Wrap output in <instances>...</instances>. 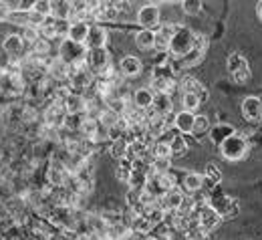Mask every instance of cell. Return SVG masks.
I'll list each match as a JSON object with an SVG mask.
<instances>
[{
    "instance_id": "6da1fadb",
    "label": "cell",
    "mask_w": 262,
    "mask_h": 240,
    "mask_svg": "<svg viewBox=\"0 0 262 240\" xmlns=\"http://www.w3.org/2000/svg\"><path fill=\"white\" fill-rule=\"evenodd\" d=\"M87 53H89V49L85 45H77L69 38H65L59 47V59L71 69L87 67Z\"/></svg>"
},
{
    "instance_id": "7a4b0ae2",
    "label": "cell",
    "mask_w": 262,
    "mask_h": 240,
    "mask_svg": "<svg viewBox=\"0 0 262 240\" xmlns=\"http://www.w3.org/2000/svg\"><path fill=\"white\" fill-rule=\"evenodd\" d=\"M194 38L196 34L192 33L188 27H180L176 34L171 36V42H169V53L184 59L186 55H190L194 51Z\"/></svg>"
},
{
    "instance_id": "3957f363",
    "label": "cell",
    "mask_w": 262,
    "mask_h": 240,
    "mask_svg": "<svg viewBox=\"0 0 262 240\" xmlns=\"http://www.w3.org/2000/svg\"><path fill=\"white\" fill-rule=\"evenodd\" d=\"M220 149H222V156L230 160V162H238V160H242L246 154H248V143H246V139L240 136H230L222 145H220Z\"/></svg>"
},
{
    "instance_id": "277c9868",
    "label": "cell",
    "mask_w": 262,
    "mask_h": 240,
    "mask_svg": "<svg viewBox=\"0 0 262 240\" xmlns=\"http://www.w3.org/2000/svg\"><path fill=\"white\" fill-rule=\"evenodd\" d=\"M87 67L95 77H103L109 69H111V57L107 53V49H95L87 53Z\"/></svg>"
},
{
    "instance_id": "5b68a950",
    "label": "cell",
    "mask_w": 262,
    "mask_h": 240,
    "mask_svg": "<svg viewBox=\"0 0 262 240\" xmlns=\"http://www.w3.org/2000/svg\"><path fill=\"white\" fill-rule=\"evenodd\" d=\"M151 87L156 89V93H165L169 95L171 89L176 87V79H173V73L169 67H158L154 71V77H151Z\"/></svg>"
},
{
    "instance_id": "8992f818",
    "label": "cell",
    "mask_w": 262,
    "mask_h": 240,
    "mask_svg": "<svg viewBox=\"0 0 262 240\" xmlns=\"http://www.w3.org/2000/svg\"><path fill=\"white\" fill-rule=\"evenodd\" d=\"M69 83H71V87L75 89L73 93H79V95H81V91H85V89H89V87L95 85V75L87 67L73 69V71H71V77H69Z\"/></svg>"
},
{
    "instance_id": "52a82bcc",
    "label": "cell",
    "mask_w": 262,
    "mask_h": 240,
    "mask_svg": "<svg viewBox=\"0 0 262 240\" xmlns=\"http://www.w3.org/2000/svg\"><path fill=\"white\" fill-rule=\"evenodd\" d=\"M220 220H222V216H220L214 208H210L208 204H202L198 208V224H200V228H202L206 234L212 232L214 228H218Z\"/></svg>"
},
{
    "instance_id": "ba28073f",
    "label": "cell",
    "mask_w": 262,
    "mask_h": 240,
    "mask_svg": "<svg viewBox=\"0 0 262 240\" xmlns=\"http://www.w3.org/2000/svg\"><path fill=\"white\" fill-rule=\"evenodd\" d=\"M137 23L143 27V31H154L160 27V8L156 4H145L137 10Z\"/></svg>"
},
{
    "instance_id": "9c48e42d",
    "label": "cell",
    "mask_w": 262,
    "mask_h": 240,
    "mask_svg": "<svg viewBox=\"0 0 262 240\" xmlns=\"http://www.w3.org/2000/svg\"><path fill=\"white\" fill-rule=\"evenodd\" d=\"M61 103L65 107L67 115H85L87 111V99L79 93H69Z\"/></svg>"
},
{
    "instance_id": "30bf717a",
    "label": "cell",
    "mask_w": 262,
    "mask_h": 240,
    "mask_svg": "<svg viewBox=\"0 0 262 240\" xmlns=\"http://www.w3.org/2000/svg\"><path fill=\"white\" fill-rule=\"evenodd\" d=\"M105 42H107V31H105V27H101L99 23H93L91 29H89V36H87L85 47L89 51H95V49H105Z\"/></svg>"
},
{
    "instance_id": "8fae6325",
    "label": "cell",
    "mask_w": 262,
    "mask_h": 240,
    "mask_svg": "<svg viewBox=\"0 0 262 240\" xmlns=\"http://www.w3.org/2000/svg\"><path fill=\"white\" fill-rule=\"evenodd\" d=\"M89 29L91 25L87 20H71V27H69V40L77 42V45H85L87 42V36H89Z\"/></svg>"
},
{
    "instance_id": "7c38bea8",
    "label": "cell",
    "mask_w": 262,
    "mask_h": 240,
    "mask_svg": "<svg viewBox=\"0 0 262 240\" xmlns=\"http://www.w3.org/2000/svg\"><path fill=\"white\" fill-rule=\"evenodd\" d=\"M67 176H69V171H67L63 162H53L51 168H49V171H47V180H49V184H51L53 188H61V186H65Z\"/></svg>"
},
{
    "instance_id": "4fadbf2b",
    "label": "cell",
    "mask_w": 262,
    "mask_h": 240,
    "mask_svg": "<svg viewBox=\"0 0 262 240\" xmlns=\"http://www.w3.org/2000/svg\"><path fill=\"white\" fill-rule=\"evenodd\" d=\"M186 198H188L186 194H182L178 188H173V190H169L164 198L160 200V204H162V208H164L165 212L176 214V212L182 208V204H184V200H186Z\"/></svg>"
},
{
    "instance_id": "5bb4252c",
    "label": "cell",
    "mask_w": 262,
    "mask_h": 240,
    "mask_svg": "<svg viewBox=\"0 0 262 240\" xmlns=\"http://www.w3.org/2000/svg\"><path fill=\"white\" fill-rule=\"evenodd\" d=\"M242 115L248 121H258L262 117V101L258 97H246L242 101Z\"/></svg>"
},
{
    "instance_id": "9a60e30c",
    "label": "cell",
    "mask_w": 262,
    "mask_h": 240,
    "mask_svg": "<svg viewBox=\"0 0 262 240\" xmlns=\"http://www.w3.org/2000/svg\"><path fill=\"white\" fill-rule=\"evenodd\" d=\"M194 123H196V115L190 111H180L173 117V127L184 136V134H192L194 132Z\"/></svg>"
},
{
    "instance_id": "2e32d148",
    "label": "cell",
    "mask_w": 262,
    "mask_h": 240,
    "mask_svg": "<svg viewBox=\"0 0 262 240\" xmlns=\"http://www.w3.org/2000/svg\"><path fill=\"white\" fill-rule=\"evenodd\" d=\"M154 99H156V93L147 87H141L133 93V107H137L141 111H149L154 105Z\"/></svg>"
},
{
    "instance_id": "e0dca14e",
    "label": "cell",
    "mask_w": 262,
    "mask_h": 240,
    "mask_svg": "<svg viewBox=\"0 0 262 240\" xmlns=\"http://www.w3.org/2000/svg\"><path fill=\"white\" fill-rule=\"evenodd\" d=\"M141 69H143L141 61L137 57H133V55L123 57L121 63H119V73L123 77H137V75H141Z\"/></svg>"
},
{
    "instance_id": "ac0fdd59",
    "label": "cell",
    "mask_w": 262,
    "mask_h": 240,
    "mask_svg": "<svg viewBox=\"0 0 262 240\" xmlns=\"http://www.w3.org/2000/svg\"><path fill=\"white\" fill-rule=\"evenodd\" d=\"M2 49H4L6 55L16 57V55H20V53L25 51V38H23L20 34H8V36L2 40Z\"/></svg>"
},
{
    "instance_id": "d6986e66",
    "label": "cell",
    "mask_w": 262,
    "mask_h": 240,
    "mask_svg": "<svg viewBox=\"0 0 262 240\" xmlns=\"http://www.w3.org/2000/svg\"><path fill=\"white\" fill-rule=\"evenodd\" d=\"M171 99L169 95L165 93H156V99H154V105H151V113L158 115V117H167L171 115Z\"/></svg>"
},
{
    "instance_id": "ffe728a7",
    "label": "cell",
    "mask_w": 262,
    "mask_h": 240,
    "mask_svg": "<svg viewBox=\"0 0 262 240\" xmlns=\"http://www.w3.org/2000/svg\"><path fill=\"white\" fill-rule=\"evenodd\" d=\"M109 154H111V158H113V160H117V162L125 160V158H127V154H129V141H127L125 137L111 141V145H109Z\"/></svg>"
},
{
    "instance_id": "44dd1931",
    "label": "cell",
    "mask_w": 262,
    "mask_h": 240,
    "mask_svg": "<svg viewBox=\"0 0 262 240\" xmlns=\"http://www.w3.org/2000/svg\"><path fill=\"white\" fill-rule=\"evenodd\" d=\"M133 220H131L129 228L131 232H139V234H149L154 230V224L143 216V214H131Z\"/></svg>"
},
{
    "instance_id": "7402d4cb",
    "label": "cell",
    "mask_w": 262,
    "mask_h": 240,
    "mask_svg": "<svg viewBox=\"0 0 262 240\" xmlns=\"http://www.w3.org/2000/svg\"><path fill=\"white\" fill-rule=\"evenodd\" d=\"M135 45L141 49V51H151L156 47V33L154 31H139L135 34Z\"/></svg>"
},
{
    "instance_id": "603a6c76",
    "label": "cell",
    "mask_w": 262,
    "mask_h": 240,
    "mask_svg": "<svg viewBox=\"0 0 262 240\" xmlns=\"http://www.w3.org/2000/svg\"><path fill=\"white\" fill-rule=\"evenodd\" d=\"M204 176L202 173H196V171H190V173H186V178H184V188L188 190V192H192V194H196L200 192L202 188H204Z\"/></svg>"
},
{
    "instance_id": "cb8c5ba5",
    "label": "cell",
    "mask_w": 262,
    "mask_h": 240,
    "mask_svg": "<svg viewBox=\"0 0 262 240\" xmlns=\"http://www.w3.org/2000/svg\"><path fill=\"white\" fill-rule=\"evenodd\" d=\"M133 170H135L133 162H131L129 158H125V160L117 162V168H115V176H117V180H119V182H127V184H129L131 176H133Z\"/></svg>"
},
{
    "instance_id": "d4e9b609",
    "label": "cell",
    "mask_w": 262,
    "mask_h": 240,
    "mask_svg": "<svg viewBox=\"0 0 262 240\" xmlns=\"http://www.w3.org/2000/svg\"><path fill=\"white\" fill-rule=\"evenodd\" d=\"M169 149H171V158H182L188 154V141L184 136H173L169 139Z\"/></svg>"
},
{
    "instance_id": "484cf974",
    "label": "cell",
    "mask_w": 262,
    "mask_h": 240,
    "mask_svg": "<svg viewBox=\"0 0 262 240\" xmlns=\"http://www.w3.org/2000/svg\"><path fill=\"white\" fill-rule=\"evenodd\" d=\"M226 65H228V71L234 75V73H238V71H242V69H248V61L240 55V53H232L228 57V61H226Z\"/></svg>"
},
{
    "instance_id": "4316f807",
    "label": "cell",
    "mask_w": 262,
    "mask_h": 240,
    "mask_svg": "<svg viewBox=\"0 0 262 240\" xmlns=\"http://www.w3.org/2000/svg\"><path fill=\"white\" fill-rule=\"evenodd\" d=\"M180 87H182V93H198L202 85L198 83L196 77H192V75H184V77L180 79Z\"/></svg>"
},
{
    "instance_id": "83f0119b",
    "label": "cell",
    "mask_w": 262,
    "mask_h": 240,
    "mask_svg": "<svg viewBox=\"0 0 262 240\" xmlns=\"http://www.w3.org/2000/svg\"><path fill=\"white\" fill-rule=\"evenodd\" d=\"M151 154H154V158H171L169 141H165V139L154 141V145H151Z\"/></svg>"
},
{
    "instance_id": "f1b7e54d",
    "label": "cell",
    "mask_w": 262,
    "mask_h": 240,
    "mask_svg": "<svg viewBox=\"0 0 262 240\" xmlns=\"http://www.w3.org/2000/svg\"><path fill=\"white\" fill-rule=\"evenodd\" d=\"M230 136H234V129H232L230 125H218V127H214V132H212V141L222 145Z\"/></svg>"
},
{
    "instance_id": "f546056e",
    "label": "cell",
    "mask_w": 262,
    "mask_h": 240,
    "mask_svg": "<svg viewBox=\"0 0 262 240\" xmlns=\"http://www.w3.org/2000/svg\"><path fill=\"white\" fill-rule=\"evenodd\" d=\"M33 12H36L42 18L53 16V2H49V0H36V2H33Z\"/></svg>"
},
{
    "instance_id": "4dcf8cb0",
    "label": "cell",
    "mask_w": 262,
    "mask_h": 240,
    "mask_svg": "<svg viewBox=\"0 0 262 240\" xmlns=\"http://www.w3.org/2000/svg\"><path fill=\"white\" fill-rule=\"evenodd\" d=\"M204 180H206L208 184H212V186H218V184L222 182V171L218 170V166L208 164V166H206V173H204Z\"/></svg>"
},
{
    "instance_id": "1f68e13d",
    "label": "cell",
    "mask_w": 262,
    "mask_h": 240,
    "mask_svg": "<svg viewBox=\"0 0 262 240\" xmlns=\"http://www.w3.org/2000/svg\"><path fill=\"white\" fill-rule=\"evenodd\" d=\"M182 105H184V111L194 113L198 109V105H202V103H200L196 93H182Z\"/></svg>"
},
{
    "instance_id": "d6a6232c",
    "label": "cell",
    "mask_w": 262,
    "mask_h": 240,
    "mask_svg": "<svg viewBox=\"0 0 262 240\" xmlns=\"http://www.w3.org/2000/svg\"><path fill=\"white\" fill-rule=\"evenodd\" d=\"M49 51H51V42H49V38L40 36L38 40H34L33 42V53L36 55V57H45Z\"/></svg>"
},
{
    "instance_id": "836d02e7",
    "label": "cell",
    "mask_w": 262,
    "mask_h": 240,
    "mask_svg": "<svg viewBox=\"0 0 262 240\" xmlns=\"http://www.w3.org/2000/svg\"><path fill=\"white\" fill-rule=\"evenodd\" d=\"M169 42H171V38L164 34L162 31H158L156 33V51H160V53H169Z\"/></svg>"
},
{
    "instance_id": "e575fe53",
    "label": "cell",
    "mask_w": 262,
    "mask_h": 240,
    "mask_svg": "<svg viewBox=\"0 0 262 240\" xmlns=\"http://www.w3.org/2000/svg\"><path fill=\"white\" fill-rule=\"evenodd\" d=\"M210 129V121H208V117L206 115H196V123H194V136H202V134H206Z\"/></svg>"
},
{
    "instance_id": "d590c367",
    "label": "cell",
    "mask_w": 262,
    "mask_h": 240,
    "mask_svg": "<svg viewBox=\"0 0 262 240\" xmlns=\"http://www.w3.org/2000/svg\"><path fill=\"white\" fill-rule=\"evenodd\" d=\"M20 36L25 38V42H31V45H33L34 40H38V38H40V31H38L36 27L27 25V27L23 29V34H20Z\"/></svg>"
},
{
    "instance_id": "8d00e7d4",
    "label": "cell",
    "mask_w": 262,
    "mask_h": 240,
    "mask_svg": "<svg viewBox=\"0 0 262 240\" xmlns=\"http://www.w3.org/2000/svg\"><path fill=\"white\" fill-rule=\"evenodd\" d=\"M182 8H184V12H186V14H198V12H200V8H202V4L196 2V0H188V2H184V4H182Z\"/></svg>"
},
{
    "instance_id": "74e56055",
    "label": "cell",
    "mask_w": 262,
    "mask_h": 240,
    "mask_svg": "<svg viewBox=\"0 0 262 240\" xmlns=\"http://www.w3.org/2000/svg\"><path fill=\"white\" fill-rule=\"evenodd\" d=\"M232 79H234L236 83H246V81L250 79V69H242V71L234 73V75H232Z\"/></svg>"
},
{
    "instance_id": "f35d334b",
    "label": "cell",
    "mask_w": 262,
    "mask_h": 240,
    "mask_svg": "<svg viewBox=\"0 0 262 240\" xmlns=\"http://www.w3.org/2000/svg\"><path fill=\"white\" fill-rule=\"evenodd\" d=\"M12 14V10H10V4L8 2H4V0H0V23H4L8 16Z\"/></svg>"
},
{
    "instance_id": "ab89813d",
    "label": "cell",
    "mask_w": 262,
    "mask_h": 240,
    "mask_svg": "<svg viewBox=\"0 0 262 240\" xmlns=\"http://www.w3.org/2000/svg\"><path fill=\"white\" fill-rule=\"evenodd\" d=\"M256 12H258V18L262 20V2H258V6H256Z\"/></svg>"
},
{
    "instance_id": "60d3db41",
    "label": "cell",
    "mask_w": 262,
    "mask_h": 240,
    "mask_svg": "<svg viewBox=\"0 0 262 240\" xmlns=\"http://www.w3.org/2000/svg\"><path fill=\"white\" fill-rule=\"evenodd\" d=\"M145 240H162V238H154V236H151V238H145Z\"/></svg>"
},
{
    "instance_id": "b9f144b4",
    "label": "cell",
    "mask_w": 262,
    "mask_h": 240,
    "mask_svg": "<svg viewBox=\"0 0 262 240\" xmlns=\"http://www.w3.org/2000/svg\"><path fill=\"white\" fill-rule=\"evenodd\" d=\"M127 240H135V238H133V236H129V238H127Z\"/></svg>"
}]
</instances>
